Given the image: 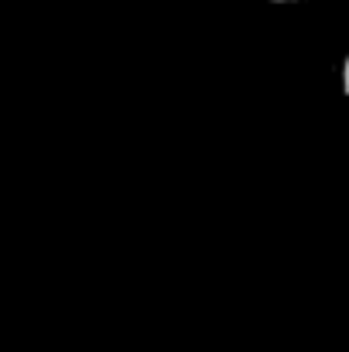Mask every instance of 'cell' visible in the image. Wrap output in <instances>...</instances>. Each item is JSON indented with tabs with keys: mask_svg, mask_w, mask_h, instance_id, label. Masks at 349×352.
<instances>
[{
	"mask_svg": "<svg viewBox=\"0 0 349 352\" xmlns=\"http://www.w3.org/2000/svg\"><path fill=\"white\" fill-rule=\"evenodd\" d=\"M271 3H302V0H271Z\"/></svg>",
	"mask_w": 349,
	"mask_h": 352,
	"instance_id": "7a4b0ae2",
	"label": "cell"
},
{
	"mask_svg": "<svg viewBox=\"0 0 349 352\" xmlns=\"http://www.w3.org/2000/svg\"><path fill=\"white\" fill-rule=\"evenodd\" d=\"M343 93H346V103H349V55L343 62Z\"/></svg>",
	"mask_w": 349,
	"mask_h": 352,
	"instance_id": "6da1fadb",
	"label": "cell"
}]
</instances>
